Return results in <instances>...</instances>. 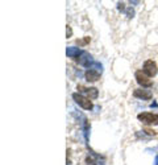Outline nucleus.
<instances>
[{"mask_svg": "<svg viewBox=\"0 0 158 165\" xmlns=\"http://www.w3.org/2000/svg\"><path fill=\"white\" fill-rule=\"evenodd\" d=\"M138 120L144 124H153V126H158V115L153 114V112H141L138 114Z\"/></svg>", "mask_w": 158, "mask_h": 165, "instance_id": "nucleus-1", "label": "nucleus"}, {"mask_svg": "<svg viewBox=\"0 0 158 165\" xmlns=\"http://www.w3.org/2000/svg\"><path fill=\"white\" fill-rule=\"evenodd\" d=\"M72 99H74L75 102L82 107V108H84V110H91V108H92V102L90 100V98H86V96L80 95V94L75 93V94H72Z\"/></svg>", "mask_w": 158, "mask_h": 165, "instance_id": "nucleus-2", "label": "nucleus"}, {"mask_svg": "<svg viewBox=\"0 0 158 165\" xmlns=\"http://www.w3.org/2000/svg\"><path fill=\"white\" fill-rule=\"evenodd\" d=\"M142 71H144L149 78L154 77V75L157 74V71H158V70H157V63L154 62V61H151V60H148L146 62L144 63V69H142Z\"/></svg>", "mask_w": 158, "mask_h": 165, "instance_id": "nucleus-3", "label": "nucleus"}, {"mask_svg": "<svg viewBox=\"0 0 158 165\" xmlns=\"http://www.w3.org/2000/svg\"><path fill=\"white\" fill-rule=\"evenodd\" d=\"M136 81H137L138 85H141L142 87H150L151 86V81L150 78L148 77L146 74H145L142 70H138V71H136Z\"/></svg>", "mask_w": 158, "mask_h": 165, "instance_id": "nucleus-4", "label": "nucleus"}, {"mask_svg": "<svg viewBox=\"0 0 158 165\" xmlns=\"http://www.w3.org/2000/svg\"><path fill=\"white\" fill-rule=\"evenodd\" d=\"M77 88L79 90V93H86L87 95L90 96V99H96V98H98V88H95V87L87 88V87L82 86V85H78Z\"/></svg>", "mask_w": 158, "mask_h": 165, "instance_id": "nucleus-5", "label": "nucleus"}, {"mask_svg": "<svg viewBox=\"0 0 158 165\" xmlns=\"http://www.w3.org/2000/svg\"><path fill=\"white\" fill-rule=\"evenodd\" d=\"M133 95H135L136 98H142V99H151L153 94H151L149 90H141V88H137V90H135Z\"/></svg>", "mask_w": 158, "mask_h": 165, "instance_id": "nucleus-6", "label": "nucleus"}, {"mask_svg": "<svg viewBox=\"0 0 158 165\" xmlns=\"http://www.w3.org/2000/svg\"><path fill=\"white\" fill-rule=\"evenodd\" d=\"M99 78H100V74H99V71H96V70L90 69L86 71V79L89 82H96Z\"/></svg>", "mask_w": 158, "mask_h": 165, "instance_id": "nucleus-7", "label": "nucleus"}, {"mask_svg": "<svg viewBox=\"0 0 158 165\" xmlns=\"http://www.w3.org/2000/svg\"><path fill=\"white\" fill-rule=\"evenodd\" d=\"M90 42V37H86V38H83V40H77V45H86V44H89Z\"/></svg>", "mask_w": 158, "mask_h": 165, "instance_id": "nucleus-8", "label": "nucleus"}, {"mask_svg": "<svg viewBox=\"0 0 158 165\" xmlns=\"http://www.w3.org/2000/svg\"><path fill=\"white\" fill-rule=\"evenodd\" d=\"M144 131L148 133V135H150V136H156V135H157V132H156V131L150 130V128H144Z\"/></svg>", "mask_w": 158, "mask_h": 165, "instance_id": "nucleus-9", "label": "nucleus"}, {"mask_svg": "<svg viewBox=\"0 0 158 165\" xmlns=\"http://www.w3.org/2000/svg\"><path fill=\"white\" fill-rule=\"evenodd\" d=\"M71 33H72V30H71V28L67 25V29H66V35H67V37H70L71 36Z\"/></svg>", "mask_w": 158, "mask_h": 165, "instance_id": "nucleus-10", "label": "nucleus"}, {"mask_svg": "<svg viewBox=\"0 0 158 165\" xmlns=\"http://www.w3.org/2000/svg\"><path fill=\"white\" fill-rule=\"evenodd\" d=\"M118 10H124V4H123V3H118Z\"/></svg>", "mask_w": 158, "mask_h": 165, "instance_id": "nucleus-11", "label": "nucleus"}, {"mask_svg": "<svg viewBox=\"0 0 158 165\" xmlns=\"http://www.w3.org/2000/svg\"><path fill=\"white\" fill-rule=\"evenodd\" d=\"M128 15H129V17H132V16H133V10H132V11L129 10V11H128Z\"/></svg>", "mask_w": 158, "mask_h": 165, "instance_id": "nucleus-12", "label": "nucleus"}]
</instances>
